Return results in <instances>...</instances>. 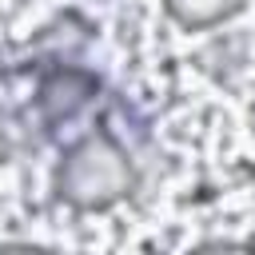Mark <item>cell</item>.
Masks as SVG:
<instances>
[{"label": "cell", "mask_w": 255, "mask_h": 255, "mask_svg": "<svg viewBox=\"0 0 255 255\" xmlns=\"http://www.w3.org/2000/svg\"><path fill=\"white\" fill-rule=\"evenodd\" d=\"M131 187V163L108 135L84 139L60 171V195L76 207H108Z\"/></svg>", "instance_id": "1"}, {"label": "cell", "mask_w": 255, "mask_h": 255, "mask_svg": "<svg viewBox=\"0 0 255 255\" xmlns=\"http://www.w3.org/2000/svg\"><path fill=\"white\" fill-rule=\"evenodd\" d=\"M235 4H239V0H167L171 16L183 20V24H191V28H203V24L223 20Z\"/></svg>", "instance_id": "2"}]
</instances>
